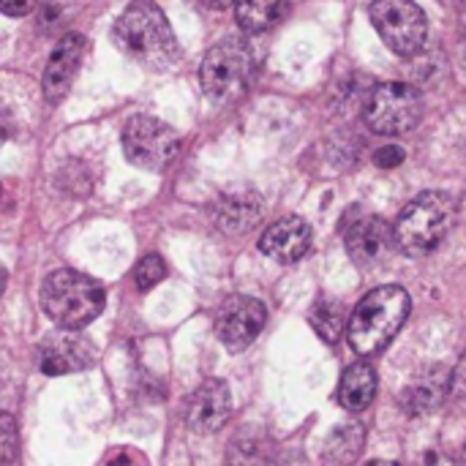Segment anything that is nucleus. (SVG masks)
Returning <instances> with one entry per match:
<instances>
[{"instance_id": "1", "label": "nucleus", "mask_w": 466, "mask_h": 466, "mask_svg": "<svg viewBox=\"0 0 466 466\" xmlns=\"http://www.w3.org/2000/svg\"><path fill=\"white\" fill-rule=\"evenodd\" d=\"M412 311V298L404 287H380L369 292L350 317L347 339L360 358L380 355L404 328Z\"/></svg>"}, {"instance_id": "2", "label": "nucleus", "mask_w": 466, "mask_h": 466, "mask_svg": "<svg viewBox=\"0 0 466 466\" xmlns=\"http://www.w3.org/2000/svg\"><path fill=\"white\" fill-rule=\"evenodd\" d=\"M115 44L139 66L164 71L180 57L177 38L156 3L128 5L115 25Z\"/></svg>"}, {"instance_id": "3", "label": "nucleus", "mask_w": 466, "mask_h": 466, "mask_svg": "<svg viewBox=\"0 0 466 466\" xmlns=\"http://www.w3.org/2000/svg\"><path fill=\"white\" fill-rule=\"evenodd\" d=\"M453 221L456 199L448 191H426L399 213L393 227V243L404 257L420 259L442 243Z\"/></svg>"}, {"instance_id": "4", "label": "nucleus", "mask_w": 466, "mask_h": 466, "mask_svg": "<svg viewBox=\"0 0 466 466\" xmlns=\"http://www.w3.org/2000/svg\"><path fill=\"white\" fill-rule=\"evenodd\" d=\"M44 314L63 330H82L104 311V287L76 270H55L41 287Z\"/></svg>"}, {"instance_id": "5", "label": "nucleus", "mask_w": 466, "mask_h": 466, "mask_svg": "<svg viewBox=\"0 0 466 466\" xmlns=\"http://www.w3.org/2000/svg\"><path fill=\"white\" fill-rule=\"evenodd\" d=\"M257 74V52L246 38L218 41L202 60V90L213 104H232L246 96Z\"/></svg>"}, {"instance_id": "6", "label": "nucleus", "mask_w": 466, "mask_h": 466, "mask_svg": "<svg viewBox=\"0 0 466 466\" xmlns=\"http://www.w3.org/2000/svg\"><path fill=\"white\" fill-rule=\"evenodd\" d=\"M423 117V96L418 87L404 82H385L380 85L363 112L366 126L374 134L396 137L412 131Z\"/></svg>"}, {"instance_id": "7", "label": "nucleus", "mask_w": 466, "mask_h": 466, "mask_svg": "<svg viewBox=\"0 0 466 466\" xmlns=\"http://www.w3.org/2000/svg\"><path fill=\"white\" fill-rule=\"evenodd\" d=\"M371 22L396 55L415 57L418 52H423L429 19L420 5L410 0H377L371 5Z\"/></svg>"}, {"instance_id": "8", "label": "nucleus", "mask_w": 466, "mask_h": 466, "mask_svg": "<svg viewBox=\"0 0 466 466\" xmlns=\"http://www.w3.org/2000/svg\"><path fill=\"white\" fill-rule=\"evenodd\" d=\"M177 137L175 131L150 115H134L123 126V153L126 158L147 172H161L177 158Z\"/></svg>"}, {"instance_id": "9", "label": "nucleus", "mask_w": 466, "mask_h": 466, "mask_svg": "<svg viewBox=\"0 0 466 466\" xmlns=\"http://www.w3.org/2000/svg\"><path fill=\"white\" fill-rule=\"evenodd\" d=\"M268 322L265 303L248 295H232L221 303L216 314V336L229 352H243L257 341Z\"/></svg>"}, {"instance_id": "10", "label": "nucleus", "mask_w": 466, "mask_h": 466, "mask_svg": "<svg viewBox=\"0 0 466 466\" xmlns=\"http://www.w3.org/2000/svg\"><path fill=\"white\" fill-rule=\"evenodd\" d=\"M96 360L93 341L82 330H52L38 341V369L49 377L85 371Z\"/></svg>"}, {"instance_id": "11", "label": "nucleus", "mask_w": 466, "mask_h": 466, "mask_svg": "<svg viewBox=\"0 0 466 466\" xmlns=\"http://www.w3.org/2000/svg\"><path fill=\"white\" fill-rule=\"evenodd\" d=\"M232 415V393L224 380H205L188 399L186 426L197 434H216Z\"/></svg>"}, {"instance_id": "12", "label": "nucleus", "mask_w": 466, "mask_h": 466, "mask_svg": "<svg viewBox=\"0 0 466 466\" xmlns=\"http://www.w3.org/2000/svg\"><path fill=\"white\" fill-rule=\"evenodd\" d=\"M82 55H85V35L66 33L57 41V46L52 49V55L44 66V76H41V90L49 104H57L68 93V87L76 76V68L82 63Z\"/></svg>"}, {"instance_id": "13", "label": "nucleus", "mask_w": 466, "mask_h": 466, "mask_svg": "<svg viewBox=\"0 0 466 466\" xmlns=\"http://www.w3.org/2000/svg\"><path fill=\"white\" fill-rule=\"evenodd\" d=\"M311 240H314V232H311V227L303 218L284 216V218L273 221L265 229V235L259 240V248L273 262L292 265V262H298V259H303L309 254Z\"/></svg>"}, {"instance_id": "14", "label": "nucleus", "mask_w": 466, "mask_h": 466, "mask_svg": "<svg viewBox=\"0 0 466 466\" xmlns=\"http://www.w3.org/2000/svg\"><path fill=\"white\" fill-rule=\"evenodd\" d=\"M262 218V197L251 186L224 191L213 205V221L227 235H246Z\"/></svg>"}, {"instance_id": "15", "label": "nucleus", "mask_w": 466, "mask_h": 466, "mask_svg": "<svg viewBox=\"0 0 466 466\" xmlns=\"http://www.w3.org/2000/svg\"><path fill=\"white\" fill-rule=\"evenodd\" d=\"M390 243H393V229L377 216H369V218L358 221L347 232V254L352 257V262L358 268L377 265L388 254Z\"/></svg>"}, {"instance_id": "16", "label": "nucleus", "mask_w": 466, "mask_h": 466, "mask_svg": "<svg viewBox=\"0 0 466 466\" xmlns=\"http://www.w3.org/2000/svg\"><path fill=\"white\" fill-rule=\"evenodd\" d=\"M377 396V371L371 363H355L344 371L339 382V404L347 412H363Z\"/></svg>"}, {"instance_id": "17", "label": "nucleus", "mask_w": 466, "mask_h": 466, "mask_svg": "<svg viewBox=\"0 0 466 466\" xmlns=\"http://www.w3.org/2000/svg\"><path fill=\"white\" fill-rule=\"evenodd\" d=\"M289 11H292L289 3H240L235 8V16L246 33H265L276 27Z\"/></svg>"}, {"instance_id": "18", "label": "nucleus", "mask_w": 466, "mask_h": 466, "mask_svg": "<svg viewBox=\"0 0 466 466\" xmlns=\"http://www.w3.org/2000/svg\"><path fill=\"white\" fill-rule=\"evenodd\" d=\"M363 437H366L363 426H358V423L341 426V429L330 437V442H328V456H330V461H336V464H352V461L358 459V453L363 451Z\"/></svg>"}, {"instance_id": "19", "label": "nucleus", "mask_w": 466, "mask_h": 466, "mask_svg": "<svg viewBox=\"0 0 466 466\" xmlns=\"http://www.w3.org/2000/svg\"><path fill=\"white\" fill-rule=\"evenodd\" d=\"M311 325H314V330L322 336V341L336 344L339 336H341V328H344V309H341L339 303L322 300V303H317V309L311 311Z\"/></svg>"}, {"instance_id": "20", "label": "nucleus", "mask_w": 466, "mask_h": 466, "mask_svg": "<svg viewBox=\"0 0 466 466\" xmlns=\"http://www.w3.org/2000/svg\"><path fill=\"white\" fill-rule=\"evenodd\" d=\"M167 276V265L158 254H147L139 259L137 270H134V281H137V289L139 292H150L156 284H161Z\"/></svg>"}, {"instance_id": "21", "label": "nucleus", "mask_w": 466, "mask_h": 466, "mask_svg": "<svg viewBox=\"0 0 466 466\" xmlns=\"http://www.w3.org/2000/svg\"><path fill=\"white\" fill-rule=\"evenodd\" d=\"M19 451V434H16V420L0 410V466L11 464Z\"/></svg>"}, {"instance_id": "22", "label": "nucleus", "mask_w": 466, "mask_h": 466, "mask_svg": "<svg viewBox=\"0 0 466 466\" xmlns=\"http://www.w3.org/2000/svg\"><path fill=\"white\" fill-rule=\"evenodd\" d=\"M451 396L456 404L466 407V352L459 358V363L451 374Z\"/></svg>"}, {"instance_id": "23", "label": "nucleus", "mask_w": 466, "mask_h": 466, "mask_svg": "<svg viewBox=\"0 0 466 466\" xmlns=\"http://www.w3.org/2000/svg\"><path fill=\"white\" fill-rule=\"evenodd\" d=\"M404 158H407V153H404V147H399V145L380 147V150H377V156H374L377 167H382V169H396Z\"/></svg>"}, {"instance_id": "24", "label": "nucleus", "mask_w": 466, "mask_h": 466, "mask_svg": "<svg viewBox=\"0 0 466 466\" xmlns=\"http://www.w3.org/2000/svg\"><path fill=\"white\" fill-rule=\"evenodd\" d=\"M104 466H145V464H142V456H139V453H134V451H117V453H112V456L106 459V464Z\"/></svg>"}, {"instance_id": "25", "label": "nucleus", "mask_w": 466, "mask_h": 466, "mask_svg": "<svg viewBox=\"0 0 466 466\" xmlns=\"http://www.w3.org/2000/svg\"><path fill=\"white\" fill-rule=\"evenodd\" d=\"M30 11H33L30 3H0V14H5V16H25Z\"/></svg>"}, {"instance_id": "26", "label": "nucleus", "mask_w": 466, "mask_h": 466, "mask_svg": "<svg viewBox=\"0 0 466 466\" xmlns=\"http://www.w3.org/2000/svg\"><path fill=\"white\" fill-rule=\"evenodd\" d=\"M426 390H429V393H426V410H429V407H431V401H429V399H434V401H437V393H431V388H426ZM410 396H418V399H420L418 410H423V393H410ZM418 410H415V412H418Z\"/></svg>"}, {"instance_id": "27", "label": "nucleus", "mask_w": 466, "mask_h": 466, "mask_svg": "<svg viewBox=\"0 0 466 466\" xmlns=\"http://www.w3.org/2000/svg\"><path fill=\"white\" fill-rule=\"evenodd\" d=\"M5 281H8V273H5V268L0 265V295L5 292Z\"/></svg>"}, {"instance_id": "28", "label": "nucleus", "mask_w": 466, "mask_h": 466, "mask_svg": "<svg viewBox=\"0 0 466 466\" xmlns=\"http://www.w3.org/2000/svg\"><path fill=\"white\" fill-rule=\"evenodd\" d=\"M363 466H399L396 461H369V464Z\"/></svg>"}, {"instance_id": "29", "label": "nucleus", "mask_w": 466, "mask_h": 466, "mask_svg": "<svg viewBox=\"0 0 466 466\" xmlns=\"http://www.w3.org/2000/svg\"><path fill=\"white\" fill-rule=\"evenodd\" d=\"M3 139H5V126L0 123V145H3Z\"/></svg>"}, {"instance_id": "30", "label": "nucleus", "mask_w": 466, "mask_h": 466, "mask_svg": "<svg viewBox=\"0 0 466 466\" xmlns=\"http://www.w3.org/2000/svg\"><path fill=\"white\" fill-rule=\"evenodd\" d=\"M464 466H466V445H464Z\"/></svg>"}]
</instances>
